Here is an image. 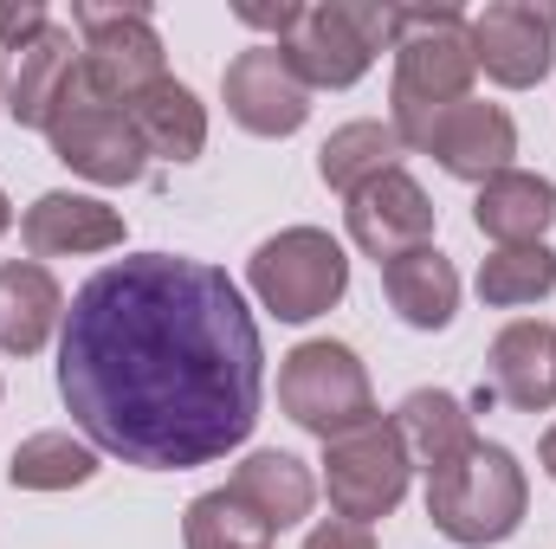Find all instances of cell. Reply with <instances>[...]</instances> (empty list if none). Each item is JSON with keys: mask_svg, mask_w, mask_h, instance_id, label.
Masks as SVG:
<instances>
[{"mask_svg": "<svg viewBox=\"0 0 556 549\" xmlns=\"http://www.w3.org/2000/svg\"><path fill=\"white\" fill-rule=\"evenodd\" d=\"M59 395L78 433L124 465H214L260 426L266 343L220 266L137 253L78 284L59 336Z\"/></svg>", "mask_w": 556, "mask_h": 549, "instance_id": "obj_1", "label": "cell"}, {"mask_svg": "<svg viewBox=\"0 0 556 549\" xmlns=\"http://www.w3.org/2000/svg\"><path fill=\"white\" fill-rule=\"evenodd\" d=\"M472 78H479V59H472L466 13H453V7H395V85H389L395 137L415 142V130L433 111L472 98Z\"/></svg>", "mask_w": 556, "mask_h": 549, "instance_id": "obj_2", "label": "cell"}, {"mask_svg": "<svg viewBox=\"0 0 556 549\" xmlns=\"http://www.w3.org/2000/svg\"><path fill=\"white\" fill-rule=\"evenodd\" d=\"M525 505H531L525 465L498 439H472L459 459L427 472V518H433V531L446 544H459V549L505 544L525 524Z\"/></svg>", "mask_w": 556, "mask_h": 549, "instance_id": "obj_3", "label": "cell"}, {"mask_svg": "<svg viewBox=\"0 0 556 549\" xmlns=\"http://www.w3.org/2000/svg\"><path fill=\"white\" fill-rule=\"evenodd\" d=\"M72 26L85 33V52L59 91V104H117L130 111V98L162 85V39L149 26L142 7H72Z\"/></svg>", "mask_w": 556, "mask_h": 549, "instance_id": "obj_4", "label": "cell"}, {"mask_svg": "<svg viewBox=\"0 0 556 549\" xmlns=\"http://www.w3.org/2000/svg\"><path fill=\"white\" fill-rule=\"evenodd\" d=\"M382 46H395V7H382V0L298 7V26L278 39V52L291 59V72L311 91H350L356 78H369Z\"/></svg>", "mask_w": 556, "mask_h": 549, "instance_id": "obj_5", "label": "cell"}, {"mask_svg": "<svg viewBox=\"0 0 556 549\" xmlns=\"http://www.w3.org/2000/svg\"><path fill=\"white\" fill-rule=\"evenodd\" d=\"M278 408L291 413L304 433H317L324 446L343 439V433H356V426H369V420H382L376 395H369V369L356 362L350 343H330V336L298 343L285 356V369H278Z\"/></svg>", "mask_w": 556, "mask_h": 549, "instance_id": "obj_6", "label": "cell"}, {"mask_svg": "<svg viewBox=\"0 0 556 549\" xmlns=\"http://www.w3.org/2000/svg\"><path fill=\"white\" fill-rule=\"evenodd\" d=\"M247 284L278 323H311L330 304H343L350 259L324 227H285L247 259Z\"/></svg>", "mask_w": 556, "mask_h": 549, "instance_id": "obj_7", "label": "cell"}, {"mask_svg": "<svg viewBox=\"0 0 556 549\" xmlns=\"http://www.w3.org/2000/svg\"><path fill=\"white\" fill-rule=\"evenodd\" d=\"M408 446L395 433V420H369L343 439L324 446V478H330V505L350 524H376L408 498Z\"/></svg>", "mask_w": 556, "mask_h": 549, "instance_id": "obj_8", "label": "cell"}, {"mask_svg": "<svg viewBox=\"0 0 556 549\" xmlns=\"http://www.w3.org/2000/svg\"><path fill=\"white\" fill-rule=\"evenodd\" d=\"M46 142L72 175L104 181V188L142 181V162H149L130 111H117V104H59L46 124Z\"/></svg>", "mask_w": 556, "mask_h": 549, "instance_id": "obj_9", "label": "cell"}, {"mask_svg": "<svg viewBox=\"0 0 556 549\" xmlns=\"http://www.w3.org/2000/svg\"><path fill=\"white\" fill-rule=\"evenodd\" d=\"M472 26V59L492 85L505 91H531L556 59V7L531 0H492L485 13L466 20Z\"/></svg>", "mask_w": 556, "mask_h": 549, "instance_id": "obj_10", "label": "cell"}, {"mask_svg": "<svg viewBox=\"0 0 556 549\" xmlns=\"http://www.w3.org/2000/svg\"><path fill=\"white\" fill-rule=\"evenodd\" d=\"M408 149H427L453 181H479V188H485L492 175H505V168H511V155H518V124H511L498 104L459 98V104L433 111V117L415 130Z\"/></svg>", "mask_w": 556, "mask_h": 549, "instance_id": "obj_11", "label": "cell"}, {"mask_svg": "<svg viewBox=\"0 0 556 549\" xmlns=\"http://www.w3.org/2000/svg\"><path fill=\"white\" fill-rule=\"evenodd\" d=\"M220 98H227V117L253 137H291L311 117V85L291 72V59L278 46H247L227 65Z\"/></svg>", "mask_w": 556, "mask_h": 549, "instance_id": "obj_12", "label": "cell"}, {"mask_svg": "<svg viewBox=\"0 0 556 549\" xmlns=\"http://www.w3.org/2000/svg\"><path fill=\"white\" fill-rule=\"evenodd\" d=\"M343 214H350V240H356L376 266H389V259H402V253H415V246H433V201H427V188H420L408 168H395V175L356 188Z\"/></svg>", "mask_w": 556, "mask_h": 549, "instance_id": "obj_13", "label": "cell"}, {"mask_svg": "<svg viewBox=\"0 0 556 549\" xmlns=\"http://www.w3.org/2000/svg\"><path fill=\"white\" fill-rule=\"evenodd\" d=\"M20 240H26V253H33V259L111 253V246H124V214H117V207H104L98 194H65V188H52V194H39V201L26 207Z\"/></svg>", "mask_w": 556, "mask_h": 549, "instance_id": "obj_14", "label": "cell"}, {"mask_svg": "<svg viewBox=\"0 0 556 549\" xmlns=\"http://www.w3.org/2000/svg\"><path fill=\"white\" fill-rule=\"evenodd\" d=\"M485 369H492L485 388H492L498 401H511L518 413L556 408V323H544V317L505 323V330L492 336Z\"/></svg>", "mask_w": 556, "mask_h": 549, "instance_id": "obj_15", "label": "cell"}, {"mask_svg": "<svg viewBox=\"0 0 556 549\" xmlns=\"http://www.w3.org/2000/svg\"><path fill=\"white\" fill-rule=\"evenodd\" d=\"M472 220L498 246H544V233L556 220V181L551 175H531V168H505V175H492L479 188Z\"/></svg>", "mask_w": 556, "mask_h": 549, "instance_id": "obj_16", "label": "cell"}, {"mask_svg": "<svg viewBox=\"0 0 556 549\" xmlns=\"http://www.w3.org/2000/svg\"><path fill=\"white\" fill-rule=\"evenodd\" d=\"M78 65V46H72V26H46L33 46L13 52L7 65V117L26 124V130H46L52 111H59V91Z\"/></svg>", "mask_w": 556, "mask_h": 549, "instance_id": "obj_17", "label": "cell"}, {"mask_svg": "<svg viewBox=\"0 0 556 549\" xmlns=\"http://www.w3.org/2000/svg\"><path fill=\"white\" fill-rule=\"evenodd\" d=\"M266 531H291V524H304L311 518V505H317V478L304 472V459H291V452H247L240 459V472H233V485H227Z\"/></svg>", "mask_w": 556, "mask_h": 549, "instance_id": "obj_18", "label": "cell"}, {"mask_svg": "<svg viewBox=\"0 0 556 549\" xmlns=\"http://www.w3.org/2000/svg\"><path fill=\"white\" fill-rule=\"evenodd\" d=\"M65 323V291L59 278L33 259L0 266V349L7 356H39L52 330Z\"/></svg>", "mask_w": 556, "mask_h": 549, "instance_id": "obj_19", "label": "cell"}, {"mask_svg": "<svg viewBox=\"0 0 556 549\" xmlns=\"http://www.w3.org/2000/svg\"><path fill=\"white\" fill-rule=\"evenodd\" d=\"M382 291L408 330H446L459 317V272L440 246H415L382 266Z\"/></svg>", "mask_w": 556, "mask_h": 549, "instance_id": "obj_20", "label": "cell"}, {"mask_svg": "<svg viewBox=\"0 0 556 549\" xmlns=\"http://www.w3.org/2000/svg\"><path fill=\"white\" fill-rule=\"evenodd\" d=\"M395 433H402V446H408V465H420V472H440L446 459H459V452L479 439L466 401L446 395V388H415V395L395 408Z\"/></svg>", "mask_w": 556, "mask_h": 549, "instance_id": "obj_21", "label": "cell"}, {"mask_svg": "<svg viewBox=\"0 0 556 549\" xmlns=\"http://www.w3.org/2000/svg\"><path fill=\"white\" fill-rule=\"evenodd\" d=\"M130 124H137L142 149L162 155V162H194L207 149V111L175 78H162V85H149V91L130 98Z\"/></svg>", "mask_w": 556, "mask_h": 549, "instance_id": "obj_22", "label": "cell"}, {"mask_svg": "<svg viewBox=\"0 0 556 549\" xmlns=\"http://www.w3.org/2000/svg\"><path fill=\"white\" fill-rule=\"evenodd\" d=\"M402 155H408V142L395 137V124H376V117H369V124H343V130H330V142L317 149V175H324V188L356 194V188L395 175Z\"/></svg>", "mask_w": 556, "mask_h": 549, "instance_id": "obj_23", "label": "cell"}, {"mask_svg": "<svg viewBox=\"0 0 556 549\" xmlns=\"http://www.w3.org/2000/svg\"><path fill=\"white\" fill-rule=\"evenodd\" d=\"M91 478H98V446L72 439V433H33L7 459L13 491H72V485H91Z\"/></svg>", "mask_w": 556, "mask_h": 549, "instance_id": "obj_24", "label": "cell"}, {"mask_svg": "<svg viewBox=\"0 0 556 549\" xmlns=\"http://www.w3.org/2000/svg\"><path fill=\"white\" fill-rule=\"evenodd\" d=\"M551 291H556V253L551 246H498V253L479 266V297L498 304V310L544 304Z\"/></svg>", "mask_w": 556, "mask_h": 549, "instance_id": "obj_25", "label": "cell"}, {"mask_svg": "<svg viewBox=\"0 0 556 549\" xmlns=\"http://www.w3.org/2000/svg\"><path fill=\"white\" fill-rule=\"evenodd\" d=\"M181 544L188 549H273V531L220 485V491H201L181 518Z\"/></svg>", "mask_w": 556, "mask_h": 549, "instance_id": "obj_26", "label": "cell"}, {"mask_svg": "<svg viewBox=\"0 0 556 549\" xmlns=\"http://www.w3.org/2000/svg\"><path fill=\"white\" fill-rule=\"evenodd\" d=\"M46 26H52V20H46V7H39V0H20V7H13V0H0V46H7V52L33 46Z\"/></svg>", "mask_w": 556, "mask_h": 549, "instance_id": "obj_27", "label": "cell"}, {"mask_svg": "<svg viewBox=\"0 0 556 549\" xmlns=\"http://www.w3.org/2000/svg\"><path fill=\"white\" fill-rule=\"evenodd\" d=\"M304 549H376V531L369 524H350V518H330V524H317Z\"/></svg>", "mask_w": 556, "mask_h": 549, "instance_id": "obj_28", "label": "cell"}, {"mask_svg": "<svg viewBox=\"0 0 556 549\" xmlns=\"http://www.w3.org/2000/svg\"><path fill=\"white\" fill-rule=\"evenodd\" d=\"M240 20H247V26H260V33H278V39H285V33L298 26V7H240Z\"/></svg>", "mask_w": 556, "mask_h": 549, "instance_id": "obj_29", "label": "cell"}, {"mask_svg": "<svg viewBox=\"0 0 556 549\" xmlns=\"http://www.w3.org/2000/svg\"><path fill=\"white\" fill-rule=\"evenodd\" d=\"M538 459H544V472H551V478H556V426H551V433H544V446H538Z\"/></svg>", "mask_w": 556, "mask_h": 549, "instance_id": "obj_30", "label": "cell"}, {"mask_svg": "<svg viewBox=\"0 0 556 549\" xmlns=\"http://www.w3.org/2000/svg\"><path fill=\"white\" fill-rule=\"evenodd\" d=\"M7 227H13V207H7V194H0V233H7Z\"/></svg>", "mask_w": 556, "mask_h": 549, "instance_id": "obj_31", "label": "cell"}]
</instances>
